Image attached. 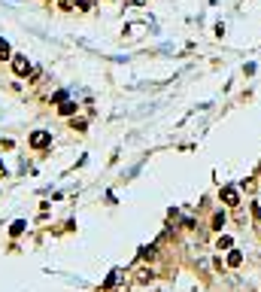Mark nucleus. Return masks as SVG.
Listing matches in <instances>:
<instances>
[{"label": "nucleus", "instance_id": "6", "mask_svg": "<svg viewBox=\"0 0 261 292\" xmlns=\"http://www.w3.org/2000/svg\"><path fill=\"white\" fill-rule=\"evenodd\" d=\"M240 262H243V253H237V250H234V253L228 256V265H231V268H237Z\"/></svg>", "mask_w": 261, "mask_h": 292}, {"label": "nucleus", "instance_id": "1", "mask_svg": "<svg viewBox=\"0 0 261 292\" xmlns=\"http://www.w3.org/2000/svg\"><path fill=\"white\" fill-rule=\"evenodd\" d=\"M49 143H52V134L49 131H33L31 134V146H33V149H46Z\"/></svg>", "mask_w": 261, "mask_h": 292}, {"label": "nucleus", "instance_id": "3", "mask_svg": "<svg viewBox=\"0 0 261 292\" xmlns=\"http://www.w3.org/2000/svg\"><path fill=\"white\" fill-rule=\"evenodd\" d=\"M222 201H225L228 207H237V204H240V195H237L234 186H225V189H222Z\"/></svg>", "mask_w": 261, "mask_h": 292}, {"label": "nucleus", "instance_id": "14", "mask_svg": "<svg viewBox=\"0 0 261 292\" xmlns=\"http://www.w3.org/2000/svg\"><path fill=\"white\" fill-rule=\"evenodd\" d=\"M252 216H255V219L261 222V207H258V204H252Z\"/></svg>", "mask_w": 261, "mask_h": 292}, {"label": "nucleus", "instance_id": "15", "mask_svg": "<svg viewBox=\"0 0 261 292\" xmlns=\"http://www.w3.org/2000/svg\"><path fill=\"white\" fill-rule=\"evenodd\" d=\"M61 3V9H73V0H58Z\"/></svg>", "mask_w": 261, "mask_h": 292}, {"label": "nucleus", "instance_id": "8", "mask_svg": "<svg viewBox=\"0 0 261 292\" xmlns=\"http://www.w3.org/2000/svg\"><path fill=\"white\" fill-rule=\"evenodd\" d=\"M0 58H13V55H9V43L6 40H0Z\"/></svg>", "mask_w": 261, "mask_h": 292}, {"label": "nucleus", "instance_id": "2", "mask_svg": "<svg viewBox=\"0 0 261 292\" xmlns=\"http://www.w3.org/2000/svg\"><path fill=\"white\" fill-rule=\"evenodd\" d=\"M13 70H15L18 76H28V73H31V61L25 58V55H13Z\"/></svg>", "mask_w": 261, "mask_h": 292}, {"label": "nucleus", "instance_id": "13", "mask_svg": "<svg viewBox=\"0 0 261 292\" xmlns=\"http://www.w3.org/2000/svg\"><path fill=\"white\" fill-rule=\"evenodd\" d=\"M73 128L76 131H85V119H73Z\"/></svg>", "mask_w": 261, "mask_h": 292}, {"label": "nucleus", "instance_id": "10", "mask_svg": "<svg viewBox=\"0 0 261 292\" xmlns=\"http://www.w3.org/2000/svg\"><path fill=\"white\" fill-rule=\"evenodd\" d=\"M152 256H155V246H143L140 250V259H152Z\"/></svg>", "mask_w": 261, "mask_h": 292}, {"label": "nucleus", "instance_id": "7", "mask_svg": "<svg viewBox=\"0 0 261 292\" xmlns=\"http://www.w3.org/2000/svg\"><path fill=\"white\" fill-rule=\"evenodd\" d=\"M73 6L82 9V13H88V9H92V0H73Z\"/></svg>", "mask_w": 261, "mask_h": 292}, {"label": "nucleus", "instance_id": "11", "mask_svg": "<svg viewBox=\"0 0 261 292\" xmlns=\"http://www.w3.org/2000/svg\"><path fill=\"white\" fill-rule=\"evenodd\" d=\"M9 231H13V234H21V231H25V222H21V219L13 222V228H9Z\"/></svg>", "mask_w": 261, "mask_h": 292}, {"label": "nucleus", "instance_id": "5", "mask_svg": "<svg viewBox=\"0 0 261 292\" xmlns=\"http://www.w3.org/2000/svg\"><path fill=\"white\" fill-rule=\"evenodd\" d=\"M76 113V104H73V100H64V104H61V116H73Z\"/></svg>", "mask_w": 261, "mask_h": 292}, {"label": "nucleus", "instance_id": "9", "mask_svg": "<svg viewBox=\"0 0 261 292\" xmlns=\"http://www.w3.org/2000/svg\"><path fill=\"white\" fill-rule=\"evenodd\" d=\"M225 226V213H215L213 216V228H222Z\"/></svg>", "mask_w": 261, "mask_h": 292}, {"label": "nucleus", "instance_id": "4", "mask_svg": "<svg viewBox=\"0 0 261 292\" xmlns=\"http://www.w3.org/2000/svg\"><path fill=\"white\" fill-rule=\"evenodd\" d=\"M134 280H137V283H152L155 271H152V268H137V271H134Z\"/></svg>", "mask_w": 261, "mask_h": 292}, {"label": "nucleus", "instance_id": "12", "mask_svg": "<svg viewBox=\"0 0 261 292\" xmlns=\"http://www.w3.org/2000/svg\"><path fill=\"white\" fill-rule=\"evenodd\" d=\"M215 246H219V250H228V246H231V238H219V243H215Z\"/></svg>", "mask_w": 261, "mask_h": 292}]
</instances>
